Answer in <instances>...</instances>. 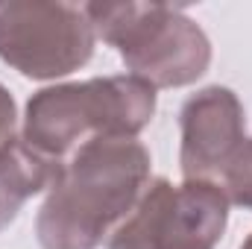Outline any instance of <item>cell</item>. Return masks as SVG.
Segmentation results:
<instances>
[{
	"mask_svg": "<svg viewBox=\"0 0 252 249\" xmlns=\"http://www.w3.org/2000/svg\"><path fill=\"white\" fill-rule=\"evenodd\" d=\"M153 158L135 138H91L67 158L35 217L41 249H97L132 214Z\"/></svg>",
	"mask_w": 252,
	"mask_h": 249,
	"instance_id": "1",
	"label": "cell"
},
{
	"mask_svg": "<svg viewBox=\"0 0 252 249\" xmlns=\"http://www.w3.org/2000/svg\"><path fill=\"white\" fill-rule=\"evenodd\" d=\"M156 115V88L138 76H97L41 88L24 112V141L64 161L91 138H135Z\"/></svg>",
	"mask_w": 252,
	"mask_h": 249,
	"instance_id": "2",
	"label": "cell"
},
{
	"mask_svg": "<svg viewBox=\"0 0 252 249\" xmlns=\"http://www.w3.org/2000/svg\"><path fill=\"white\" fill-rule=\"evenodd\" d=\"M97 38L112 44L132 76L153 88H182L211 64L205 30L170 3H85Z\"/></svg>",
	"mask_w": 252,
	"mask_h": 249,
	"instance_id": "3",
	"label": "cell"
},
{
	"mask_svg": "<svg viewBox=\"0 0 252 249\" xmlns=\"http://www.w3.org/2000/svg\"><path fill=\"white\" fill-rule=\"evenodd\" d=\"M229 223V199L217 182L150 179L132 214L112 232L109 249H214Z\"/></svg>",
	"mask_w": 252,
	"mask_h": 249,
	"instance_id": "4",
	"label": "cell"
},
{
	"mask_svg": "<svg viewBox=\"0 0 252 249\" xmlns=\"http://www.w3.org/2000/svg\"><path fill=\"white\" fill-rule=\"evenodd\" d=\"M97 32L85 3H0V59L30 79H59L94 56Z\"/></svg>",
	"mask_w": 252,
	"mask_h": 249,
	"instance_id": "5",
	"label": "cell"
},
{
	"mask_svg": "<svg viewBox=\"0 0 252 249\" xmlns=\"http://www.w3.org/2000/svg\"><path fill=\"white\" fill-rule=\"evenodd\" d=\"M182 147L179 167L185 179L217 182L229 158L247 141V115L232 88L208 85L190 94L179 112Z\"/></svg>",
	"mask_w": 252,
	"mask_h": 249,
	"instance_id": "6",
	"label": "cell"
},
{
	"mask_svg": "<svg viewBox=\"0 0 252 249\" xmlns=\"http://www.w3.org/2000/svg\"><path fill=\"white\" fill-rule=\"evenodd\" d=\"M62 164L64 161H53L32 150L24 138H15L0 153V229H6L18 217L21 205L30 196L50 190Z\"/></svg>",
	"mask_w": 252,
	"mask_h": 249,
	"instance_id": "7",
	"label": "cell"
},
{
	"mask_svg": "<svg viewBox=\"0 0 252 249\" xmlns=\"http://www.w3.org/2000/svg\"><path fill=\"white\" fill-rule=\"evenodd\" d=\"M217 185L223 187L226 199L244 211H252V138H247L238 153L229 158Z\"/></svg>",
	"mask_w": 252,
	"mask_h": 249,
	"instance_id": "8",
	"label": "cell"
},
{
	"mask_svg": "<svg viewBox=\"0 0 252 249\" xmlns=\"http://www.w3.org/2000/svg\"><path fill=\"white\" fill-rule=\"evenodd\" d=\"M18 138V109L6 85H0V153Z\"/></svg>",
	"mask_w": 252,
	"mask_h": 249,
	"instance_id": "9",
	"label": "cell"
},
{
	"mask_svg": "<svg viewBox=\"0 0 252 249\" xmlns=\"http://www.w3.org/2000/svg\"><path fill=\"white\" fill-rule=\"evenodd\" d=\"M241 249H252V235L247 238V241H244V244H241Z\"/></svg>",
	"mask_w": 252,
	"mask_h": 249,
	"instance_id": "10",
	"label": "cell"
}]
</instances>
